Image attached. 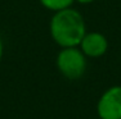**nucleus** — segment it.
Masks as SVG:
<instances>
[{
    "label": "nucleus",
    "mask_w": 121,
    "mask_h": 119,
    "mask_svg": "<svg viewBox=\"0 0 121 119\" xmlns=\"http://www.w3.org/2000/svg\"><path fill=\"white\" fill-rule=\"evenodd\" d=\"M49 31L53 41L59 47L79 46L86 33L84 17L73 8H66L54 12L49 23Z\"/></svg>",
    "instance_id": "obj_1"
},
{
    "label": "nucleus",
    "mask_w": 121,
    "mask_h": 119,
    "mask_svg": "<svg viewBox=\"0 0 121 119\" xmlns=\"http://www.w3.org/2000/svg\"><path fill=\"white\" fill-rule=\"evenodd\" d=\"M56 65L63 77L75 81L84 76L86 70V56L79 46L60 47V51L56 58Z\"/></svg>",
    "instance_id": "obj_2"
},
{
    "label": "nucleus",
    "mask_w": 121,
    "mask_h": 119,
    "mask_svg": "<svg viewBox=\"0 0 121 119\" xmlns=\"http://www.w3.org/2000/svg\"><path fill=\"white\" fill-rule=\"evenodd\" d=\"M99 119H121V86H112L100 95L97 103Z\"/></svg>",
    "instance_id": "obj_3"
},
{
    "label": "nucleus",
    "mask_w": 121,
    "mask_h": 119,
    "mask_svg": "<svg viewBox=\"0 0 121 119\" xmlns=\"http://www.w3.org/2000/svg\"><path fill=\"white\" fill-rule=\"evenodd\" d=\"M86 58H100L108 50V40L98 31L86 32L79 45Z\"/></svg>",
    "instance_id": "obj_4"
},
{
    "label": "nucleus",
    "mask_w": 121,
    "mask_h": 119,
    "mask_svg": "<svg viewBox=\"0 0 121 119\" xmlns=\"http://www.w3.org/2000/svg\"><path fill=\"white\" fill-rule=\"evenodd\" d=\"M39 1L45 9L54 13L58 12V10H63L66 8H71L75 0H39Z\"/></svg>",
    "instance_id": "obj_5"
},
{
    "label": "nucleus",
    "mask_w": 121,
    "mask_h": 119,
    "mask_svg": "<svg viewBox=\"0 0 121 119\" xmlns=\"http://www.w3.org/2000/svg\"><path fill=\"white\" fill-rule=\"evenodd\" d=\"M75 1H77L79 4H81V5H88V4H91L94 0H75Z\"/></svg>",
    "instance_id": "obj_6"
},
{
    "label": "nucleus",
    "mask_w": 121,
    "mask_h": 119,
    "mask_svg": "<svg viewBox=\"0 0 121 119\" xmlns=\"http://www.w3.org/2000/svg\"><path fill=\"white\" fill-rule=\"evenodd\" d=\"M3 54H4V45H3V41H1V38H0V61H1V59H3Z\"/></svg>",
    "instance_id": "obj_7"
}]
</instances>
